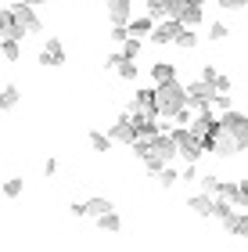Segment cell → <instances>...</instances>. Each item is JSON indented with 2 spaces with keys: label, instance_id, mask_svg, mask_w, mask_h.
<instances>
[{
  "label": "cell",
  "instance_id": "cell-1",
  "mask_svg": "<svg viewBox=\"0 0 248 252\" xmlns=\"http://www.w3.org/2000/svg\"><path fill=\"white\" fill-rule=\"evenodd\" d=\"M180 108H187V87H180L176 79H173V83L155 87V112H159V116L173 119Z\"/></svg>",
  "mask_w": 248,
  "mask_h": 252
},
{
  "label": "cell",
  "instance_id": "cell-2",
  "mask_svg": "<svg viewBox=\"0 0 248 252\" xmlns=\"http://www.w3.org/2000/svg\"><path fill=\"white\" fill-rule=\"evenodd\" d=\"M220 130H227L234 141H238L241 152L248 148V116H241V112H223L220 116Z\"/></svg>",
  "mask_w": 248,
  "mask_h": 252
},
{
  "label": "cell",
  "instance_id": "cell-3",
  "mask_svg": "<svg viewBox=\"0 0 248 252\" xmlns=\"http://www.w3.org/2000/svg\"><path fill=\"white\" fill-rule=\"evenodd\" d=\"M169 137H173V141H176V155L184 158L187 166H194L198 158H201V152H205V148H201V144L194 141V137H191V130H173Z\"/></svg>",
  "mask_w": 248,
  "mask_h": 252
},
{
  "label": "cell",
  "instance_id": "cell-4",
  "mask_svg": "<svg viewBox=\"0 0 248 252\" xmlns=\"http://www.w3.org/2000/svg\"><path fill=\"white\" fill-rule=\"evenodd\" d=\"M173 22H180L184 29H194L201 22V4H194V0H176L173 4V15H169Z\"/></svg>",
  "mask_w": 248,
  "mask_h": 252
},
{
  "label": "cell",
  "instance_id": "cell-5",
  "mask_svg": "<svg viewBox=\"0 0 248 252\" xmlns=\"http://www.w3.org/2000/svg\"><path fill=\"white\" fill-rule=\"evenodd\" d=\"M108 141L111 144H137L140 141V133H137V126H133V119H115V126L108 130Z\"/></svg>",
  "mask_w": 248,
  "mask_h": 252
},
{
  "label": "cell",
  "instance_id": "cell-6",
  "mask_svg": "<svg viewBox=\"0 0 248 252\" xmlns=\"http://www.w3.org/2000/svg\"><path fill=\"white\" fill-rule=\"evenodd\" d=\"M148 158H159V162L165 166V162H173L176 158V141L169 133H159V137H151V155Z\"/></svg>",
  "mask_w": 248,
  "mask_h": 252
},
{
  "label": "cell",
  "instance_id": "cell-7",
  "mask_svg": "<svg viewBox=\"0 0 248 252\" xmlns=\"http://www.w3.org/2000/svg\"><path fill=\"white\" fill-rule=\"evenodd\" d=\"M11 15H15V22L26 32H40L43 29V22L36 18V7H29V4H15V7H11Z\"/></svg>",
  "mask_w": 248,
  "mask_h": 252
},
{
  "label": "cell",
  "instance_id": "cell-8",
  "mask_svg": "<svg viewBox=\"0 0 248 252\" xmlns=\"http://www.w3.org/2000/svg\"><path fill=\"white\" fill-rule=\"evenodd\" d=\"M22 36H26V29H22L18 22H15L11 7H4V11H0V40H15V43H18Z\"/></svg>",
  "mask_w": 248,
  "mask_h": 252
},
{
  "label": "cell",
  "instance_id": "cell-9",
  "mask_svg": "<svg viewBox=\"0 0 248 252\" xmlns=\"http://www.w3.org/2000/svg\"><path fill=\"white\" fill-rule=\"evenodd\" d=\"M180 32H184V26L169 18V22H162V26H155V29H151V40H155V43H176Z\"/></svg>",
  "mask_w": 248,
  "mask_h": 252
},
{
  "label": "cell",
  "instance_id": "cell-10",
  "mask_svg": "<svg viewBox=\"0 0 248 252\" xmlns=\"http://www.w3.org/2000/svg\"><path fill=\"white\" fill-rule=\"evenodd\" d=\"M105 7H108V18L115 22V26H126V22H130L133 0H105Z\"/></svg>",
  "mask_w": 248,
  "mask_h": 252
},
{
  "label": "cell",
  "instance_id": "cell-11",
  "mask_svg": "<svg viewBox=\"0 0 248 252\" xmlns=\"http://www.w3.org/2000/svg\"><path fill=\"white\" fill-rule=\"evenodd\" d=\"M126 29H130V36H137V40H140V36H148V32L155 29V18H151V15H144V18H130V22H126Z\"/></svg>",
  "mask_w": 248,
  "mask_h": 252
},
{
  "label": "cell",
  "instance_id": "cell-12",
  "mask_svg": "<svg viewBox=\"0 0 248 252\" xmlns=\"http://www.w3.org/2000/svg\"><path fill=\"white\" fill-rule=\"evenodd\" d=\"M133 112H148V116H159V112H155V90H140V94L133 97Z\"/></svg>",
  "mask_w": 248,
  "mask_h": 252
},
{
  "label": "cell",
  "instance_id": "cell-13",
  "mask_svg": "<svg viewBox=\"0 0 248 252\" xmlns=\"http://www.w3.org/2000/svg\"><path fill=\"white\" fill-rule=\"evenodd\" d=\"M151 79H155V87H162V83H173V79H176V68L169 65V62H159V65L151 68Z\"/></svg>",
  "mask_w": 248,
  "mask_h": 252
},
{
  "label": "cell",
  "instance_id": "cell-14",
  "mask_svg": "<svg viewBox=\"0 0 248 252\" xmlns=\"http://www.w3.org/2000/svg\"><path fill=\"white\" fill-rule=\"evenodd\" d=\"M191 209L194 213H201V216H212V205H216V198H212V194H191Z\"/></svg>",
  "mask_w": 248,
  "mask_h": 252
},
{
  "label": "cell",
  "instance_id": "cell-15",
  "mask_svg": "<svg viewBox=\"0 0 248 252\" xmlns=\"http://www.w3.org/2000/svg\"><path fill=\"white\" fill-rule=\"evenodd\" d=\"M144 4H148V15L151 18H165V15H173L176 0H144Z\"/></svg>",
  "mask_w": 248,
  "mask_h": 252
},
{
  "label": "cell",
  "instance_id": "cell-16",
  "mask_svg": "<svg viewBox=\"0 0 248 252\" xmlns=\"http://www.w3.org/2000/svg\"><path fill=\"white\" fill-rule=\"evenodd\" d=\"M230 234H238V238H248V213H234L230 216V223H223Z\"/></svg>",
  "mask_w": 248,
  "mask_h": 252
},
{
  "label": "cell",
  "instance_id": "cell-17",
  "mask_svg": "<svg viewBox=\"0 0 248 252\" xmlns=\"http://www.w3.org/2000/svg\"><path fill=\"white\" fill-rule=\"evenodd\" d=\"M105 213H111V202H108V198H90V202H86V216L101 220Z\"/></svg>",
  "mask_w": 248,
  "mask_h": 252
},
{
  "label": "cell",
  "instance_id": "cell-18",
  "mask_svg": "<svg viewBox=\"0 0 248 252\" xmlns=\"http://www.w3.org/2000/svg\"><path fill=\"white\" fill-rule=\"evenodd\" d=\"M97 227H101V231H122V220H119V213L111 209V213H105L97 220Z\"/></svg>",
  "mask_w": 248,
  "mask_h": 252
},
{
  "label": "cell",
  "instance_id": "cell-19",
  "mask_svg": "<svg viewBox=\"0 0 248 252\" xmlns=\"http://www.w3.org/2000/svg\"><path fill=\"white\" fill-rule=\"evenodd\" d=\"M22 188H26V180H22V177H11V180H7V184L0 188V191H4L7 198H18V194H22Z\"/></svg>",
  "mask_w": 248,
  "mask_h": 252
},
{
  "label": "cell",
  "instance_id": "cell-20",
  "mask_svg": "<svg viewBox=\"0 0 248 252\" xmlns=\"http://www.w3.org/2000/svg\"><path fill=\"white\" fill-rule=\"evenodd\" d=\"M15 105H18V90L4 87V90H0V108H15Z\"/></svg>",
  "mask_w": 248,
  "mask_h": 252
},
{
  "label": "cell",
  "instance_id": "cell-21",
  "mask_svg": "<svg viewBox=\"0 0 248 252\" xmlns=\"http://www.w3.org/2000/svg\"><path fill=\"white\" fill-rule=\"evenodd\" d=\"M176 47H184V51H191V47H198V36H194V29H184L176 36Z\"/></svg>",
  "mask_w": 248,
  "mask_h": 252
},
{
  "label": "cell",
  "instance_id": "cell-22",
  "mask_svg": "<svg viewBox=\"0 0 248 252\" xmlns=\"http://www.w3.org/2000/svg\"><path fill=\"white\" fill-rule=\"evenodd\" d=\"M137 54H140V40H137V36H130L126 43H122V58H126V62H133Z\"/></svg>",
  "mask_w": 248,
  "mask_h": 252
},
{
  "label": "cell",
  "instance_id": "cell-23",
  "mask_svg": "<svg viewBox=\"0 0 248 252\" xmlns=\"http://www.w3.org/2000/svg\"><path fill=\"white\" fill-rule=\"evenodd\" d=\"M0 54H4L7 62H15L22 51H18V43H15V40H0Z\"/></svg>",
  "mask_w": 248,
  "mask_h": 252
},
{
  "label": "cell",
  "instance_id": "cell-24",
  "mask_svg": "<svg viewBox=\"0 0 248 252\" xmlns=\"http://www.w3.org/2000/svg\"><path fill=\"white\" fill-rule=\"evenodd\" d=\"M90 144H94V152H108V148H111V141H108V133H90Z\"/></svg>",
  "mask_w": 248,
  "mask_h": 252
},
{
  "label": "cell",
  "instance_id": "cell-25",
  "mask_svg": "<svg viewBox=\"0 0 248 252\" xmlns=\"http://www.w3.org/2000/svg\"><path fill=\"white\" fill-rule=\"evenodd\" d=\"M115 72H119V79H137V65H133V62H126V58H122V62H119V68H115Z\"/></svg>",
  "mask_w": 248,
  "mask_h": 252
},
{
  "label": "cell",
  "instance_id": "cell-26",
  "mask_svg": "<svg viewBox=\"0 0 248 252\" xmlns=\"http://www.w3.org/2000/svg\"><path fill=\"white\" fill-rule=\"evenodd\" d=\"M220 188L223 184H220L216 177H201V194H220Z\"/></svg>",
  "mask_w": 248,
  "mask_h": 252
},
{
  "label": "cell",
  "instance_id": "cell-27",
  "mask_svg": "<svg viewBox=\"0 0 248 252\" xmlns=\"http://www.w3.org/2000/svg\"><path fill=\"white\" fill-rule=\"evenodd\" d=\"M36 62H40V65H47V68H54V65H65V58H58V54H51V51H43Z\"/></svg>",
  "mask_w": 248,
  "mask_h": 252
},
{
  "label": "cell",
  "instance_id": "cell-28",
  "mask_svg": "<svg viewBox=\"0 0 248 252\" xmlns=\"http://www.w3.org/2000/svg\"><path fill=\"white\" fill-rule=\"evenodd\" d=\"M209 40H227V26H223V22H212L209 26Z\"/></svg>",
  "mask_w": 248,
  "mask_h": 252
},
{
  "label": "cell",
  "instance_id": "cell-29",
  "mask_svg": "<svg viewBox=\"0 0 248 252\" xmlns=\"http://www.w3.org/2000/svg\"><path fill=\"white\" fill-rule=\"evenodd\" d=\"M111 40H115V43H126V40H130V29H126V26H111Z\"/></svg>",
  "mask_w": 248,
  "mask_h": 252
},
{
  "label": "cell",
  "instance_id": "cell-30",
  "mask_svg": "<svg viewBox=\"0 0 248 252\" xmlns=\"http://www.w3.org/2000/svg\"><path fill=\"white\" fill-rule=\"evenodd\" d=\"M159 184H162V188H173V184H176V169H162V173H159Z\"/></svg>",
  "mask_w": 248,
  "mask_h": 252
},
{
  "label": "cell",
  "instance_id": "cell-31",
  "mask_svg": "<svg viewBox=\"0 0 248 252\" xmlns=\"http://www.w3.org/2000/svg\"><path fill=\"white\" fill-rule=\"evenodd\" d=\"M212 108H216V112H230V97L227 94H216V97H212Z\"/></svg>",
  "mask_w": 248,
  "mask_h": 252
},
{
  "label": "cell",
  "instance_id": "cell-32",
  "mask_svg": "<svg viewBox=\"0 0 248 252\" xmlns=\"http://www.w3.org/2000/svg\"><path fill=\"white\" fill-rule=\"evenodd\" d=\"M133 152H137V158H148L151 155V141H144V137H140V141L133 144Z\"/></svg>",
  "mask_w": 248,
  "mask_h": 252
},
{
  "label": "cell",
  "instance_id": "cell-33",
  "mask_svg": "<svg viewBox=\"0 0 248 252\" xmlns=\"http://www.w3.org/2000/svg\"><path fill=\"white\" fill-rule=\"evenodd\" d=\"M212 90H216V94H227V90H230V79H227V76H216V83H212Z\"/></svg>",
  "mask_w": 248,
  "mask_h": 252
},
{
  "label": "cell",
  "instance_id": "cell-34",
  "mask_svg": "<svg viewBox=\"0 0 248 252\" xmlns=\"http://www.w3.org/2000/svg\"><path fill=\"white\" fill-rule=\"evenodd\" d=\"M216 68H212V65H205V68H201V83H216Z\"/></svg>",
  "mask_w": 248,
  "mask_h": 252
},
{
  "label": "cell",
  "instance_id": "cell-35",
  "mask_svg": "<svg viewBox=\"0 0 248 252\" xmlns=\"http://www.w3.org/2000/svg\"><path fill=\"white\" fill-rule=\"evenodd\" d=\"M220 4L227 7V11H238V7H245V4H248V0H220Z\"/></svg>",
  "mask_w": 248,
  "mask_h": 252
},
{
  "label": "cell",
  "instance_id": "cell-36",
  "mask_svg": "<svg viewBox=\"0 0 248 252\" xmlns=\"http://www.w3.org/2000/svg\"><path fill=\"white\" fill-rule=\"evenodd\" d=\"M238 191H241V198H238V205H248V180H241V184H238Z\"/></svg>",
  "mask_w": 248,
  "mask_h": 252
},
{
  "label": "cell",
  "instance_id": "cell-37",
  "mask_svg": "<svg viewBox=\"0 0 248 252\" xmlns=\"http://www.w3.org/2000/svg\"><path fill=\"white\" fill-rule=\"evenodd\" d=\"M43 173H47V177H54V173H58V162H54V158H47V166H43Z\"/></svg>",
  "mask_w": 248,
  "mask_h": 252
},
{
  "label": "cell",
  "instance_id": "cell-38",
  "mask_svg": "<svg viewBox=\"0 0 248 252\" xmlns=\"http://www.w3.org/2000/svg\"><path fill=\"white\" fill-rule=\"evenodd\" d=\"M180 177H184V180H194V177H198V169H194V166H184V173H180Z\"/></svg>",
  "mask_w": 248,
  "mask_h": 252
},
{
  "label": "cell",
  "instance_id": "cell-39",
  "mask_svg": "<svg viewBox=\"0 0 248 252\" xmlns=\"http://www.w3.org/2000/svg\"><path fill=\"white\" fill-rule=\"evenodd\" d=\"M15 4H29V7H36V4H43V0H15Z\"/></svg>",
  "mask_w": 248,
  "mask_h": 252
},
{
  "label": "cell",
  "instance_id": "cell-40",
  "mask_svg": "<svg viewBox=\"0 0 248 252\" xmlns=\"http://www.w3.org/2000/svg\"><path fill=\"white\" fill-rule=\"evenodd\" d=\"M194 4H209V0H194Z\"/></svg>",
  "mask_w": 248,
  "mask_h": 252
},
{
  "label": "cell",
  "instance_id": "cell-41",
  "mask_svg": "<svg viewBox=\"0 0 248 252\" xmlns=\"http://www.w3.org/2000/svg\"><path fill=\"white\" fill-rule=\"evenodd\" d=\"M0 194H4V191H0Z\"/></svg>",
  "mask_w": 248,
  "mask_h": 252
}]
</instances>
